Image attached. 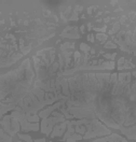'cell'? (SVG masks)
Listing matches in <instances>:
<instances>
[{
	"mask_svg": "<svg viewBox=\"0 0 136 142\" xmlns=\"http://www.w3.org/2000/svg\"><path fill=\"white\" fill-rule=\"evenodd\" d=\"M53 116L55 117H50V118H43L42 120V124H41V131L46 133V134H49L50 131L52 130V126L55 124V123H59V122H64L65 120V116L62 115V114H59V113L54 112L53 113Z\"/></svg>",
	"mask_w": 136,
	"mask_h": 142,
	"instance_id": "6da1fadb",
	"label": "cell"
},
{
	"mask_svg": "<svg viewBox=\"0 0 136 142\" xmlns=\"http://www.w3.org/2000/svg\"><path fill=\"white\" fill-rule=\"evenodd\" d=\"M66 126H67V120H64V123H62L61 125L55 126V128H54V130H53L51 136L52 137H57V136H61V134H63L64 130H65V128H66Z\"/></svg>",
	"mask_w": 136,
	"mask_h": 142,
	"instance_id": "7a4b0ae2",
	"label": "cell"
},
{
	"mask_svg": "<svg viewBox=\"0 0 136 142\" xmlns=\"http://www.w3.org/2000/svg\"><path fill=\"white\" fill-rule=\"evenodd\" d=\"M79 139H82V137L81 136H79V134H74L71 138H67L66 140L68 141V142H73V141H75V140H79Z\"/></svg>",
	"mask_w": 136,
	"mask_h": 142,
	"instance_id": "3957f363",
	"label": "cell"
},
{
	"mask_svg": "<svg viewBox=\"0 0 136 142\" xmlns=\"http://www.w3.org/2000/svg\"><path fill=\"white\" fill-rule=\"evenodd\" d=\"M21 138H22V139H24V140H26L27 142H33L31 141V138L29 137V136H25V134H24V136H23V134H21V136H20Z\"/></svg>",
	"mask_w": 136,
	"mask_h": 142,
	"instance_id": "277c9868",
	"label": "cell"
},
{
	"mask_svg": "<svg viewBox=\"0 0 136 142\" xmlns=\"http://www.w3.org/2000/svg\"><path fill=\"white\" fill-rule=\"evenodd\" d=\"M81 48H82V51H85V52H88L90 49V47L88 45H85V44H81Z\"/></svg>",
	"mask_w": 136,
	"mask_h": 142,
	"instance_id": "5b68a950",
	"label": "cell"
},
{
	"mask_svg": "<svg viewBox=\"0 0 136 142\" xmlns=\"http://www.w3.org/2000/svg\"><path fill=\"white\" fill-rule=\"evenodd\" d=\"M106 47H116V45H113L112 43H110V42H108V43L106 44Z\"/></svg>",
	"mask_w": 136,
	"mask_h": 142,
	"instance_id": "8992f818",
	"label": "cell"
}]
</instances>
